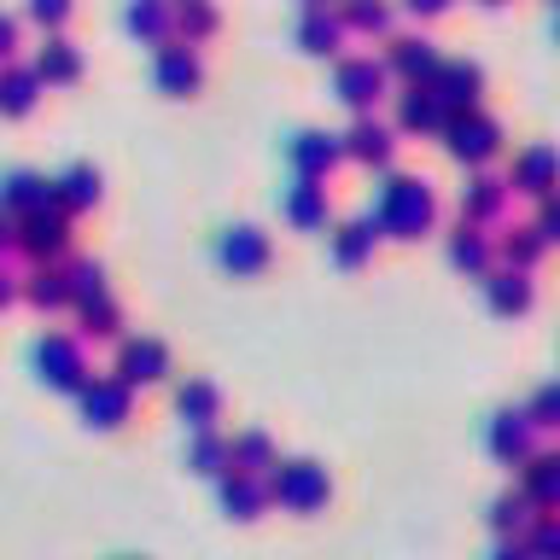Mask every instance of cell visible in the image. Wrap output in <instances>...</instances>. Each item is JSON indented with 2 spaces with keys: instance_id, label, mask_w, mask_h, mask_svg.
Returning a JSON list of instances; mask_svg holds the SVG:
<instances>
[{
  "instance_id": "cell-1",
  "label": "cell",
  "mask_w": 560,
  "mask_h": 560,
  "mask_svg": "<svg viewBox=\"0 0 560 560\" xmlns=\"http://www.w3.org/2000/svg\"><path fill=\"white\" fill-rule=\"evenodd\" d=\"M222 257L234 262V269H262V257H269V252H262V240L252 234V228H234V240L222 245Z\"/></svg>"
},
{
  "instance_id": "cell-2",
  "label": "cell",
  "mask_w": 560,
  "mask_h": 560,
  "mask_svg": "<svg viewBox=\"0 0 560 560\" xmlns=\"http://www.w3.org/2000/svg\"><path fill=\"white\" fill-rule=\"evenodd\" d=\"M158 82L175 88V94H187V88L199 82V65H192L187 52H164V65H158Z\"/></svg>"
},
{
  "instance_id": "cell-3",
  "label": "cell",
  "mask_w": 560,
  "mask_h": 560,
  "mask_svg": "<svg viewBox=\"0 0 560 560\" xmlns=\"http://www.w3.org/2000/svg\"><path fill=\"white\" fill-rule=\"evenodd\" d=\"M30 100H35L30 77H7V82H0V105H7V112H30Z\"/></svg>"
},
{
  "instance_id": "cell-4",
  "label": "cell",
  "mask_w": 560,
  "mask_h": 560,
  "mask_svg": "<svg viewBox=\"0 0 560 560\" xmlns=\"http://www.w3.org/2000/svg\"><path fill=\"white\" fill-rule=\"evenodd\" d=\"M42 70H47V77H77V52H70L65 42H52L42 52Z\"/></svg>"
},
{
  "instance_id": "cell-5",
  "label": "cell",
  "mask_w": 560,
  "mask_h": 560,
  "mask_svg": "<svg viewBox=\"0 0 560 560\" xmlns=\"http://www.w3.org/2000/svg\"><path fill=\"white\" fill-rule=\"evenodd\" d=\"M94 192H100V182H94V175H88V170H77V175H70V182H65V199H70V205H88V199H94Z\"/></svg>"
},
{
  "instance_id": "cell-6",
  "label": "cell",
  "mask_w": 560,
  "mask_h": 560,
  "mask_svg": "<svg viewBox=\"0 0 560 560\" xmlns=\"http://www.w3.org/2000/svg\"><path fill=\"white\" fill-rule=\"evenodd\" d=\"M30 12L47 18V24H59V18H65V0H30Z\"/></svg>"
},
{
  "instance_id": "cell-7",
  "label": "cell",
  "mask_w": 560,
  "mask_h": 560,
  "mask_svg": "<svg viewBox=\"0 0 560 560\" xmlns=\"http://www.w3.org/2000/svg\"><path fill=\"white\" fill-rule=\"evenodd\" d=\"M7 52H12V24L0 18V59H7Z\"/></svg>"
}]
</instances>
